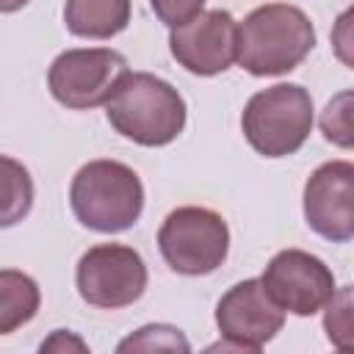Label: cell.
I'll use <instances>...</instances> for the list:
<instances>
[{"instance_id": "obj_1", "label": "cell", "mask_w": 354, "mask_h": 354, "mask_svg": "<svg viewBox=\"0 0 354 354\" xmlns=\"http://www.w3.org/2000/svg\"><path fill=\"white\" fill-rule=\"evenodd\" d=\"M313 47L315 28L299 6L266 3L238 25L235 61L254 77H271L296 69Z\"/></svg>"}, {"instance_id": "obj_2", "label": "cell", "mask_w": 354, "mask_h": 354, "mask_svg": "<svg viewBox=\"0 0 354 354\" xmlns=\"http://www.w3.org/2000/svg\"><path fill=\"white\" fill-rule=\"evenodd\" d=\"M111 127L141 147H166L185 127V100L149 72H127L105 102Z\"/></svg>"}, {"instance_id": "obj_3", "label": "cell", "mask_w": 354, "mask_h": 354, "mask_svg": "<svg viewBox=\"0 0 354 354\" xmlns=\"http://www.w3.org/2000/svg\"><path fill=\"white\" fill-rule=\"evenodd\" d=\"M75 218L94 232L130 230L144 210L141 177L119 160H91L77 169L69 185Z\"/></svg>"}, {"instance_id": "obj_4", "label": "cell", "mask_w": 354, "mask_h": 354, "mask_svg": "<svg viewBox=\"0 0 354 354\" xmlns=\"http://www.w3.org/2000/svg\"><path fill=\"white\" fill-rule=\"evenodd\" d=\"M241 130L263 158H285L301 149L313 130V97L299 83H277L252 94Z\"/></svg>"}, {"instance_id": "obj_5", "label": "cell", "mask_w": 354, "mask_h": 354, "mask_svg": "<svg viewBox=\"0 0 354 354\" xmlns=\"http://www.w3.org/2000/svg\"><path fill=\"white\" fill-rule=\"evenodd\" d=\"M158 249L171 271L205 277L227 260L230 230L216 210L185 205L163 218L158 230Z\"/></svg>"}, {"instance_id": "obj_6", "label": "cell", "mask_w": 354, "mask_h": 354, "mask_svg": "<svg viewBox=\"0 0 354 354\" xmlns=\"http://www.w3.org/2000/svg\"><path fill=\"white\" fill-rule=\"evenodd\" d=\"M130 69L122 53L111 47H80L61 53L50 64L47 86L61 105L72 111H91L108 102L116 83Z\"/></svg>"}, {"instance_id": "obj_7", "label": "cell", "mask_w": 354, "mask_h": 354, "mask_svg": "<svg viewBox=\"0 0 354 354\" xmlns=\"http://www.w3.org/2000/svg\"><path fill=\"white\" fill-rule=\"evenodd\" d=\"M75 285L86 304L119 310L144 296L147 266L133 246L97 243L77 260Z\"/></svg>"}, {"instance_id": "obj_8", "label": "cell", "mask_w": 354, "mask_h": 354, "mask_svg": "<svg viewBox=\"0 0 354 354\" xmlns=\"http://www.w3.org/2000/svg\"><path fill=\"white\" fill-rule=\"evenodd\" d=\"M260 282L282 313H290L299 318H307L324 310V304L335 293L332 268L321 257L304 249L277 252L268 260Z\"/></svg>"}, {"instance_id": "obj_9", "label": "cell", "mask_w": 354, "mask_h": 354, "mask_svg": "<svg viewBox=\"0 0 354 354\" xmlns=\"http://www.w3.org/2000/svg\"><path fill=\"white\" fill-rule=\"evenodd\" d=\"M285 324V313L271 301L260 279H243L232 285L216 304V326L221 343L213 348L260 351Z\"/></svg>"}, {"instance_id": "obj_10", "label": "cell", "mask_w": 354, "mask_h": 354, "mask_svg": "<svg viewBox=\"0 0 354 354\" xmlns=\"http://www.w3.org/2000/svg\"><path fill=\"white\" fill-rule=\"evenodd\" d=\"M235 41H238V22L224 8H202L188 22L171 28L169 50L174 61L202 77L221 75L235 61Z\"/></svg>"}, {"instance_id": "obj_11", "label": "cell", "mask_w": 354, "mask_h": 354, "mask_svg": "<svg viewBox=\"0 0 354 354\" xmlns=\"http://www.w3.org/2000/svg\"><path fill=\"white\" fill-rule=\"evenodd\" d=\"M304 218L310 230L332 243L354 238V166L348 160L321 163L307 177Z\"/></svg>"}, {"instance_id": "obj_12", "label": "cell", "mask_w": 354, "mask_h": 354, "mask_svg": "<svg viewBox=\"0 0 354 354\" xmlns=\"http://www.w3.org/2000/svg\"><path fill=\"white\" fill-rule=\"evenodd\" d=\"M66 30L80 39H111L130 22V0H66Z\"/></svg>"}, {"instance_id": "obj_13", "label": "cell", "mask_w": 354, "mask_h": 354, "mask_svg": "<svg viewBox=\"0 0 354 354\" xmlns=\"http://www.w3.org/2000/svg\"><path fill=\"white\" fill-rule=\"evenodd\" d=\"M41 293L33 277L0 268V335H11L39 313Z\"/></svg>"}, {"instance_id": "obj_14", "label": "cell", "mask_w": 354, "mask_h": 354, "mask_svg": "<svg viewBox=\"0 0 354 354\" xmlns=\"http://www.w3.org/2000/svg\"><path fill=\"white\" fill-rule=\"evenodd\" d=\"M33 207V180L30 171L8 158L0 155V230L19 224Z\"/></svg>"}, {"instance_id": "obj_15", "label": "cell", "mask_w": 354, "mask_h": 354, "mask_svg": "<svg viewBox=\"0 0 354 354\" xmlns=\"http://www.w3.org/2000/svg\"><path fill=\"white\" fill-rule=\"evenodd\" d=\"M116 348L119 351H191V343L177 326L147 324L133 335H127Z\"/></svg>"}, {"instance_id": "obj_16", "label": "cell", "mask_w": 354, "mask_h": 354, "mask_svg": "<svg viewBox=\"0 0 354 354\" xmlns=\"http://www.w3.org/2000/svg\"><path fill=\"white\" fill-rule=\"evenodd\" d=\"M326 315H324V329L329 335V340L337 348H351V285L335 288V293L329 296V301L324 304Z\"/></svg>"}, {"instance_id": "obj_17", "label": "cell", "mask_w": 354, "mask_h": 354, "mask_svg": "<svg viewBox=\"0 0 354 354\" xmlns=\"http://www.w3.org/2000/svg\"><path fill=\"white\" fill-rule=\"evenodd\" d=\"M321 133L326 141L348 149L351 147V91H340L321 113Z\"/></svg>"}, {"instance_id": "obj_18", "label": "cell", "mask_w": 354, "mask_h": 354, "mask_svg": "<svg viewBox=\"0 0 354 354\" xmlns=\"http://www.w3.org/2000/svg\"><path fill=\"white\" fill-rule=\"evenodd\" d=\"M149 6L163 25L177 28L191 17H196L205 8V0H149Z\"/></svg>"}, {"instance_id": "obj_19", "label": "cell", "mask_w": 354, "mask_h": 354, "mask_svg": "<svg viewBox=\"0 0 354 354\" xmlns=\"http://www.w3.org/2000/svg\"><path fill=\"white\" fill-rule=\"evenodd\" d=\"M64 348L86 351L88 346H86L80 337H75L72 332H66V329H55V332H53V337H47V340L41 343V351H64Z\"/></svg>"}, {"instance_id": "obj_20", "label": "cell", "mask_w": 354, "mask_h": 354, "mask_svg": "<svg viewBox=\"0 0 354 354\" xmlns=\"http://www.w3.org/2000/svg\"><path fill=\"white\" fill-rule=\"evenodd\" d=\"M348 19H351V11H346V14H343V17L337 19V33H335V47H337V55H340V61L351 66V58L346 55V47H348V36H346V30H348Z\"/></svg>"}, {"instance_id": "obj_21", "label": "cell", "mask_w": 354, "mask_h": 354, "mask_svg": "<svg viewBox=\"0 0 354 354\" xmlns=\"http://www.w3.org/2000/svg\"><path fill=\"white\" fill-rule=\"evenodd\" d=\"M30 0H0V14H11V11H19L25 8Z\"/></svg>"}]
</instances>
